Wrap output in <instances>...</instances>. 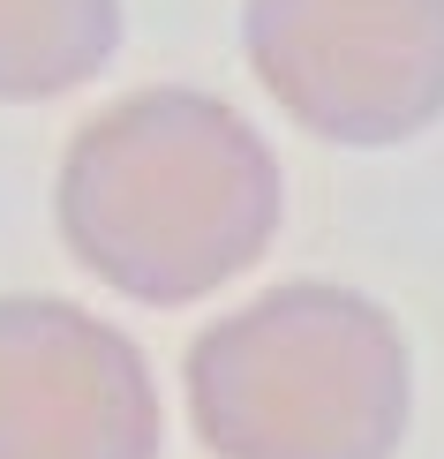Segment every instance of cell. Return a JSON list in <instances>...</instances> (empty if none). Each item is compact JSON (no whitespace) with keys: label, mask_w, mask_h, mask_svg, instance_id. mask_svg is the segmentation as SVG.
I'll return each instance as SVG.
<instances>
[{"label":"cell","mask_w":444,"mask_h":459,"mask_svg":"<svg viewBox=\"0 0 444 459\" xmlns=\"http://www.w3.org/2000/svg\"><path fill=\"white\" fill-rule=\"evenodd\" d=\"M121 0H0V106H53L121 53Z\"/></svg>","instance_id":"obj_5"},{"label":"cell","mask_w":444,"mask_h":459,"mask_svg":"<svg viewBox=\"0 0 444 459\" xmlns=\"http://www.w3.org/2000/svg\"><path fill=\"white\" fill-rule=\"evenodd\" d=\"M286 174L234 99L151 83L99 106L53 166V234L106 294L188 309L264 264Z\"/></svg>","instance_id":"obj_1"},{"label":"cell","mask_w":444,"mask_h":459,"mask_svg":"<svg viewBox=\"0 0 444 459\" xmlns=\"http://www.w3.org/2000/svg\"><path fill=\"white\" fill-rule=\"evenodd\" d=\"M144 347L68 294H0V459H159Z\"/></svg>","instance_id":"obj_4"},{"label":"cell","mask_w":444,"mask_h":459,"mask_svg":"<svg viewBox=\"0 0 444 459\" xmlns=\"http://www.w3.org/2000/svg\"><path fill=\"white\" fill-rule=\"evenodd\" d=\"M241 61L301 136L399 151L444 121V0H241Z\"/></svg>","instance_id":"obj_3"},{"label":"cell","mask_w":444,"mask_h":459,"mask_svg":"<svg viewBox=\"0 0 444 459\" xmlns=\"http://www.w3.org/2000/svg\"><path fill=\"white\" fill-rule=\"evenodd\" d=\"M181 392L211 459H399L414 347L361 286L279 279L188 339Z\"/></svg>","instance_id":"obj_2"}]
</instances>
